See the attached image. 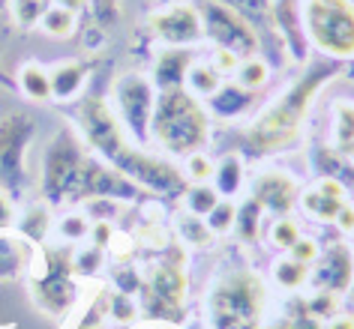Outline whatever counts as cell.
Masks as SVG:
<instances>
[{
    "label": "cell",
    "instance_id": "ac0fdd59",
    "mask_svg": "<svg viewBox=\"0 0 354 329\" xmlns=\"http://www.w3.org/2000/svg\"><path fill=\"white\" fill-rule=\"evenodd\" d=\"M192 66L189 48H165L156 60V84L162 90H174V87L187 84V72Z\"/></svg>",
    "mask_w": 354,
    "mask_h": 329
},
{
    "label": "cell",
    "instance_id": "7bdbcfd3",
    "mask_svg": "<svg viewBox=\"0 0 354 329\" xmlns=\"http://www.w3.org/2000/svg\"><path fill=\"white\" fill-rule=\"evenodd\" d=\"M291 255H295V261H300V263H313L315 257H318V246L313 243V239H297L295 243V248H291Z\"/></svg>",
    "mask_w": 354,
    "mask_h": 329
},
{
    "label": "cell",
    "instance_id": "9a60e30c",
    "mask_svg": "<svg viewBox=\"0 0 354 329\" xmlns=\"http://www.w3.org/2000/svg\"><path fill=\"white\" fill-rule=\"evenodd\" d=\"M255 201L261 203L264 210L277 212V216H286V212H291V207H295L297 201V186L291 177L279 174V171H270V174H261L259 180H255Z\"/></svg>",
    "mask_w": 354,
    "mask_h": 329
},
{
    "label": "cell",
    "instance_id": "5bb4252c",
    "mask_svg": "<svg viewBox=\"0 0 354 329\" xmlns=\"http://www.w3.org/2000/svg\"><path fill=\"white\" fill-rule=\"evenodd\" d=\"M313 281L318 290L324 293H342L351 288L354 281V255L348 246H333L327 248V255L318 261L315 272H313Z\"/></svg>",
    "mask_w": 354,
    "mask_h": 329
},
{
    "label": "cell",
    "instance_id": "cb8c5ba5",
    "mask_svg": "<svg viewBox=\"0 0 354 329\" xmlns=\"http://www.w3.org/2000/svg\"><path fill=\"white\" fill-rule=\"evenodd\" d=\"M187 84H189V90L198 93V96H214L219 90V72H216V66H189Z\"/></svg>",
    "mask_w": 354,
    "mask_h": 329
},
{
    "label": "cell",
    "instance_id": "681fc988",
    "mask_svg": "<svg viewBox=\"0 0 354 329\" xmlns=\"http://www.w3.org/2000/svg\"><path fill=\"white\" fill-rule=\"evenodd\" d=\"M10 219H12V201L10 195L0 189V225H10Z\"/></svg>",
    "mask_w": 354,
    "mask_h": 329
},
{
    "label": "cell",
    "instance_id": "8fae6325",
    "mask_svg": "<svg viewBox=\"0 0 354 329\" xmlns=\"http://www.w3.org/2000/svg\"><path fill=\"white\" fill-rule=\"evenodd\" d=\"M82 126H84V135L91 141V147L102 150L105 156L114 153L118 147H123L118 117H114V111L109 108V102L100 99V96H87L82 102Z\"/></svg>",
    "mask_w": 354,
    "mask_h": 329
},
{
    "label": "cell",
    "instance_id": "ba28073f",
    "mask_svg": "<svg viewBox=\"0 0 354 329\" xmlns=\"http://www.w3.org/2000/svg\"><path fill=\"white\" fill-rule=\"evenodd\" d=\"M114 102H118V111L127 129L136 135V141L147 138V126L150 117H153V87H150L147 78H141L138 72H127L118 78L114 84Z\"/></svg>",
    "mask_w": 354,
    "mask_h": 329
},
{
    "label": "cell",
    "instance_id": "ee69618b",
    "mask_svg": "<svg viewBox=\"0 0 354 329\" xmlns=\"http://www.w3.org/2000/svg\"><path fill=\"white\" fill-rule=\"evenodd\" d=\"M111 315L120 317V320H132V317H136V308H132V302H129L127 293H118V297L111 299Z\"/></svg>",
    "mask_w": 354,
    "mask_h": 329
},
{
    "label": "cell",
    "instance_id": "52a82bcc",
    "mask_svg": "<svg viewBox=\"0 0 354 329\" xmlns=\"http://www.w3.org/2000/svg\"><path fill=\"white\" fill-rule=\"evenodd\" d=\"M109 159L114 162V171H120L127 180L132 183H141L153 192H180L187 180L183 174L177 171L174 165L162 162V159H153V156H145L138 150H129V147H118L114 153H109Z\"/></svg>",
    "mask_w": 354,
    "mask_h": 329
},
{
    "label": "cell",
    "instance_id": "277c9868",
    "mask_svg": "<svg viewBox=\"0 0 354 329\" xmlns=\"http://www.w3.org/2000/svg\"><path fill=\"white\" fill-rule=\"evenodd\" d=\"M264 306V288L255 275L237 272L219 281L210 297V317L216 329H243L252 326Z\"/></svg>",
    "mask_w": 354,
    "mask_h": 329
},
{
    "label": "cell",
    "instance_id": "f907efd6",
    "mask_svg": "<svg viewBox=\"0 0 354 329\" xmlns=\"http://www.w3.org/2000/svg\"><path fill=\"white\" fill-rule=\"evenodd\" d=\"M291 329H324V326L318 323V317H313V315L306 311V315H300L295 323H291Z\"/></svg>",
    "mask_w": 354,
    "mask_h": 329
},
{
    "label": "cell",
    "instance_id": "b9f144b4",
    "mask_svg": "<svg viewBox=\"0 0 354 329\" xmlns=\"http://www.w3.org/2000/svg\"><path fill=\"white\" fill-rule=\"evenodd\" d=\"M105 311H109V302H105V297H102L96 306H91V311H84V320L78 323V329H100Z\"/></svg>",
    "mask_w": 354,
    "mask_h": 329
},
{
    "label": "cell",
    "instance_id": "6da1fadb",
    "mask_svg": "<svg viewBox=\"0 0 354 329\" xmlns=\"http://www.w3.org/2000/svg\"><path fill=\"white\" fill-rule=\"evenodd\" d=\"M336 69H330V66H318L313 72H306L277 105H270V108L261 114V120L250 129V144L255 150H261V153H270V150H282V147L295 144L300 123H304V114L315 99V90Z\"/></svg>",
    "mask_w": 354,
    "mask_h": 329
},
{
    "label": "cell",
    "instance_id": "ab89813d",
    "mask_svg": "<svg viewBox=\"0 0 354 329\" xmlns=\"http://www.w3.org/2000/svg\"><path fill=\"white\" fill-rule=\"evenodd\" d=\"M189 177H196V180H207V177H214V162H210L207 156H201V153H192L189 156Z\"/></svg>",
    "mask_w": 354,
    "mask_h": 329
},
{
    "label": "cell",
    "instance_id": "bcb514c9",
    "mask_svg": "<svg viewBox=\"0 0 354 329\" xmlns=\"http://www.w3.org/2000/svg\"><path fill=\"white\" fill-rule=\"evenodd\" d=\"M114 281H123V284H120V293H127V297H129V293L141 284V281H138V275L132 272V270H120V272H114Z\"/></svg>",
    "mask_w": 354,
    "mask_h": 329
},
{
    "label": "cell",
    "instance_id": "484cf974",
    "mask_svg": "<svg viewBox=\"0 0 354 329\" xmlns=\"http://www.w3.org/2000/svg\"><path fill=\"white\" fill-rule=\"evenodd\" d=\"M241 177H243L241 159H237V156L223 159V165L216 168V192H225V195L237 192V189H241Z\"/></svg>",
    "mask_w": 354,
    "mask_h": 329
},
{
    "label": "cell",
    "instance_id": "f5cc1de1",
    "mask_svg": "<svg viewBox=\"0 0 354 329\" xmlns=\"http://www.w3.org/2000/svg\"><path fill=\"white\" fill-rule=\"evenodd\" d=\"M327 329H354V315H342V317H333Z\"/></svg>",
    "mask_w": 354,
    "mask_h": 329
},
{
    "label": "cell",
    "instance_id": "816d5d0a",
    "mask_svg": "<svg viewBox=\"0 0 354 329\" xmlns=\"http://www.w3.org/2000/svg\"><path fill=\"white\" fill-rule=\"evenodd\" d=\"M336 221H339L342 230H354V210L351 207H342L339 216H336Z\"/></svg>",
    "mask_w": 354,
    "mask_h": 329
},
{
    "label": "cell",
    "instance_id": "7dc6e473",
    "mask_svg": "<svg viewBox=\"0 0 354 329\" xmlns=\"http://www.w3.org/2000/svg\"><path fill=\"white\" fill-rule=\"evenodd\" d=\"M84 48H102V28L100 24H87L84 28Z\"/></svg>",
    "mask_w": 354,
    "mask_h": 329
},
{
    "label": "cell",
    "instance_id": "e0dca14e",
    "mask_svg": "<svg viewBox=\"0 0 354 329\" xmlns=\"http://www.w3.org/2000/svg\"><path fill=\"white\" fill-rule=\"evenodd\" d=\"M273 12L279 19V30L286 37L291 54L297 60H306V33H304V21H300V3L297 0H279V3H273Z\"/></svg>",
    "mask_w": 354,
    "mask_h": 329
},
{
    "label": "cell",
    "instance_id": "4dcf8cb0",
    "mask_svg": "<svg viewBox=\"0 0 354 329\" xmlns=\"http://www.w3.org/2000/svg\"><path fill=\"white\" fill-rule=\"evenodd\" d=\"M234 221H237V234L243 239H255V234H259V221H261V203L252 198L243 210H237Z\"/></svg>",
    "mask_w": 354,
    "mask_h": 329
},
{
    "label": "cell",
    "instance_id": "c3c4849f",
    "mask_svg": "<svg viewBox=\"0 0 354 329\" xmlns=\"http://www.w3.org/2000/svg\"><path fill=\"white\" fill-rule=\"evenodd\" d=\"M214 66L216 69H237V57L232 54V51H225V48H216L214 51Z\"/></svg>",
    "mask_w": 354,
    "mask_h": 329
},
{
    "label": "cell",
    "instance_id": "8d00e7d4",
    "mask_svg": "<svg viewBox=\"0 0 354 329\" xmlns=\"http://www.w3.org/2000/svg\"><path fill=\"white\" fill-rule=\"evenodd\" d=\"M234 216H237V210L232 203H216V207L207 212V228L210 230H228L234 225Z\"/></svg>",
    "mask_w": 354,
    "mask_h": 329
},
{
    "label": "cell",
    "instance_id": "7c38bea8",
    "mask_svg": "<svg viewBox=\"0 0 354 329\" xmlns=\"http://www.w3.org/2000/svg\"><path fill=\"white\" fill-rule=\"evenodd\" d=\"M183 293H187L183 272L177 266H156L153 279L147 284V308L165 320H174L180 317Z\"/></svg>",
    "mask_w": 354,
    "mask_h": 329
},
{
    "label": "cell",
    "instance_id": "60d3db41",
    "mask_svg": "<svg viewBox=\"0 0 354 329\" xmlns=\"http://www.w3.org/2000/svg\"><path fill=\"white\" fill-rule=\"evenodd\" d=\"M102 263V252L100 248H87V252H82L75 257V270L78 272H96Z\"/></svg>",
    "mask_w": 354,
    "mask_h": 329
},
{
    "label": "cell",
    "instance_id": "836d02e7",
    "mask_svg": "<svg viewBox=\"0 0 354 329\" xmlns=\"http://www.w3.org/2000/svg\"><path fill=\"white\" fill-rule=\"evenodd\" d=\"M46 230H48V210H42V207H33L28 216L21 219V234L24 237H30V239H42L46 237Z\"/></svg>",
    "mask_w": 354,
    "mask_h": 329
},
{
    "label": "cell",
    "instance_id": "3957f363",
    "mask_svg": "<svg viewBox=\"0 0 354 329\" xmlns=\"http://www.w3.org/2000/svg\"><path fill=\"white\" fill-rule=\"evenodd\" d=\"M306 42L333 60L354 57V0H300Z\"/></svg>",
    "mask_w": 354,
    "mask_h": 329
},
{
    "label": "cell",
    "instance_id": "ffe728a7",
    "mask_svg": "<svg viewBox=\"0 0 354 329\" xmlns=\"http://www.w3.org/2000/svg\"><path fill=\"white\" fill-rule=\"evenodd\" d=\"M250 105H252V93L241 84L219 87V90L210 96V108H214V114L223 117V120H232V117H237V114H243Z\"/></svg>",
    "mask_w": 354,
    "mask_h": 329
},
{
    "label": "cell",
    "instance_id": "74e56055",
    "mask_svg": "<svg viewBox=\"0 0 354 329\" xmlns=\"http://www.w3.org/2000/svg\"><path fill=\"white\" fill-rule=\"evenodd\" d=\"M87 230H91V225H87L84 216H66L60 221V234L66 239H82V237H87Z\"/></svg>",
    "mask_w": 354,
    "mask_h": 329
},
{
    "label": "cell",
    "instance_id": "d6986e66",
    "mask_svg": "<svg viewBox=\"0 0 354 329\" xmlns=\"http://www.w3.org/2000/svg\"><path fill=\"white\" fill-rule=\"evenodd\" d=\"M48 78H51V96H57V99H73L87 84V66L78 63V60H66V63L55 66V72Z\"/></svg>",
    "mask_w": 354,
    "mask_h": 329
},
{
    "label": "cell",
    "instance_id": "83f0119b",
    "mask_svg": "<svg viewBox=\"0 0 354 329\" xmlns=\"http://www.w3.org/2000/svg\"><path fill=\"white\" fill-rule=\"evenodd\" d=\"M216 3H223L228 6V10H234V12H241L243 19H268V15L273 12V0H216Z\"/></svg>",
    "mask_w": 354,
    "mask_h": 329
},
{
    "label": "cell",
    "instance_id": "db71d44e",
    "mask_svg": "<svg viewBox=\"0 0 354 329\" xmlns=\"http://www.w3.org/2000/svg\"><path fill=\"white\" fill-rule=\"evenodd\" d=\"M57 3L66 6V10H73V12H78V10H82V6L87 3V0H57Z\"/></svg>",
    "mask_w": 354,
    "mask_h": 329
},
{
    "label": "cell",
    "instance_id": "e575fe53",
    "mask_svg": "<svg viewBox=\"0 0 354 329\" xmlns=\"http://www.w3.org/2000/svg\"><path fill=\"white\" fill-rule=\"evenodd\" d=\"M87 6H91L93 24H100V28H109V24H114L120 15L118 0H87Z\"/></svg>",
    "mask_w": 354,
    "mask_h": 329
},
{
    "label": "cell",
    "instance_id": "8992f818",
    "mask_svg": "<svg viewBox=\"0 0 354 329\" xmlns=\"http://www.w3.org/2000/svg\"><path fill=\"white\" fill-rule=\"evenodd\" d=\"M84 162L87 159L82 153V147H78L75 135L69 129H60L55 141H51V147L46 150V159H42V192L51 201L75 195V183Z\"/></svg>",
    "mask_w": 354,
    "mask_h": 329
},
{
    "label": "cell",
    "instance_id": "7402d4cb",
    "mask_svg": "<svg viewBox=\"0 0 354 329\" xmlns=\"http://www.w3.org/2000/svg\"><path fill=\"white\" fill-rule=\"evenodd\" d=\"M42 30L48 33V37H57V39H66V37H73L75 33V12L73 10H66V6H48L46 15H42Z\"/></svg>",
    "mask_w": 354,
    "mask_h": 329
},
{
    "label": "cell",
    "instance_id": "f6af8a7d",
    "mask_svg": "<svg viewBox=\"0 0 354 329\" xmlns=\"http://www.w3.org/2000/svg\"><path fill=\"white\" fill-rule=\"evenodd\" d=\"M111 237H114V230H111L109 221H96V225H93V243H96V248H105L111 243Z\"/></svg>",
    "mask_w": 354,
    "mask_h": 329
},
{
    "label": "cell",
    "instance_id": "2e32d148",
    "mask_svg": "<svg viewBox=\"0 0 354 329\" xmlns=\"http://www.w3.org/2000/svg\"><path fill=\"white\" fill-rule=\"evenodd\" d=\"M304 207H306L309 216H315L322 221H333L339 216V210L345 207V186L339 180L324 177L315 189H309L304 195Z\"/></svg>",
    "mask_w": 354,
    "mask_h": 329
},
{
    "label": "cell",
    "instance_id": "5b68a950",
    "mask_svg": "<svg viewBox=\"0 0 354 329\" xmlns=\"http://www.w3.org/2000/svg\"><path fill=\"white\" fill-rule=\"evenodd\" d=\"M198 15H201V28L216 42V48L232 51L234 57H252L259 51V33H255L252 21L243 19L241 12L228 10L216 0H201Z\"/></svg>",
    "mask_w": 354,
    "mask_h": 329
},
{
    "label": "cell",
    "instance_id": "d6a6232c",
    "mask_svg": "<svg viewBox=\"0 0 354 329\" xmlns=\"http://www.w3.org/2000/svg\"><path fill=\"white\" fill-rule=\"evenodd\" d=\"M48 10V0H12V12H15V21L30 28V24L42 21V15Z\"/></svg>",
    "mask_w": 354,
    "mask_h": 329
},
{
    "label": "cell",
    "instance_id": "603a6c76",
    "mask_svg": "<svg viewBox=\"0 0 354 329\" xmlns=\"http://www.w3.org/2000/svg\"><path fill=\"white\" fill-rule=\"evenodd\" d=\"M19 81H21V90L28 93L30 99H37V102L51 99V78L46 75V69H42V66L28 63V66L21 69Z\"/></svg>",
    "mask_w": 354,
    "mask_h": 329
},
{
    "label": "cell",
    "instance_id": "1f68e13d",
    "mask_svg": "<svg viewBox=\"0 0 354 329\" xmlns=\"http://www.w3.org/2000/svg\"><path fill=\"white\" fill-rule=\"evenodd\" d=\"M270 69L264 60H255V57H246V63L237 69V78H241V87H246V90H255V87H261L264 81H268Z\"/></svg>",
    "mask_w": 354,
    "mask_h": 329
},
{
    "label": "cell",
    "instance_id": "f35d334b",
    "mask_svg": "<svg viewBox=\"0 0 354 329\" xmlns=\"http://www.w3.org/2000/svg\"><path fill=\"white\" fill-rule=\"evenodd\" d=\"M333 311H336V293L318 290V297L309 302V315L313 317H327V315H333Z\"/></svg>",
    "mask_w": 354,
    "mask_h": 329
},
{
    "label": "cell",
    "instance_id": "11a10c76",
    "mask_svg": "<svg viewBox=\"0 0 354 329\" xmlns=\"http://www.w3.org/2000/svg\"><path fill=\"white\" fill-rule=\"evenodd\" d=\"M243 329H255V326H243Z\"/></svg>",
    "mask_w": 354,
    "mask_h": 329
},
{
    "label": "cell",
    "instance_id": "9c48e42d",
    "mask_svg": "<svg viewBox=\"0 0 354 329\" xmlns=\"http://www.w3.org/2000/svg\"><path fill=\"white\" fill-rule=\"evenodd\" d=\"M33 138V120L28 114H6L0 117V180H15L24 168V150Z\"/></svg>",
    "mask_w": 354,
    "mask_h": 329
},
{
    "label": "cell",
    "instance_id": "44dd1931",
    "mask_svg": "<svg viewBox=\"0 0 354 329\" xmlns=\"http://www.w3.org/2000/svg\"><path fill=\"white\" fill-rule=\"evenodd\" d=\"M30 261V252L21 239L0 237V281H12L24 272V266Z\"/></svg>",
    "mask_w": 354,
    "mask_h": 329
},
{
    "label": "cell",
    "instance_id": "d590c367",
    "mask_svg": "<svg viewBox=\"0 0 354 329\" xmlns=\"http://www.w3.org/2000/svg\"><path fill=\"white\" fill-rule=\"evenodd\" d=\"M270 239H273V246H279V248H295V243L300 239V230L291 219H279L270 230Z\"/></svg>",
    "mask_w": 354,
    "mask_h": 329
},
{
    "label": "cell",
    "instance_id": "d4e9b609",
    "mask_svg": "<svg viewBox=\"0 0 354 329\" xmlns=\"http://www.w3.org/2000/svg\"><path fill=\"white\" fill-rule=\"evenodd\" d=\"M306 275H309V266L295 261V257H288V261H279L277 266H273V279H277L282 288H288V290L300 288V284L306 281Z\"/></svg>",
    "mask_w": 354,
    "mask_h": 329
},
{
    "label": "cell",
    "instance_id": "4fadbf2b",
    "mask_svg": "<svg viewBox=\"0 0 354 329\" xmlns=\"http://www.w3.org/2000/svg\"><path fill=\"white\" fill-rule=\"evenodd\" d=\"M33 293L42 311L48 315H66L75 299V284L69 279V266H57L55 261L48 263V272L33 281Z\"/></svg>",
    "mask_w": 354,
    "mask_h": 329
},
{
    "label": "cell",
    "instance_id": "30bf717a",
    "mask_svg": "<svg viewBox=\"0 0 354 329\" xmlns=\"http://www.w3.org/2000/svg\"><path fill=\"white\" fill-rule=\"evenodd\" d=\"M150 28L168 46H189V42H198L205 37L198 6H192V3H171L165 10L153 12Z\"/></svg>",
    "mask_w": 354,
    "mask_h": 329
},
{
    "label": "cell",
    "instance_id": "4316f807",
    "mask_svg": "<svg viewBox=\"0 0 354 329\" xmlns=\"http://www.w3.org/2000/svg\"><path fill=\"white\" fill-rule=\"evenodd\" d=\"M177 228H180V234H183V239H187L189 246H207L210 243V234H214V230L207 228V221H201V216H196V212H189V216H180Z\"/></svg>",
    "mask_w": 354,
    "mask_h": 329
},
{
    "label": "cell",
    "instance_id": "7a4b0ae2",
    "mask_svg": "<svg viewBox=\"0 0 354 329\" xmlns=\"http://www.w3.org/2000/svg\"><path fill=\"white\" fill-rule=\"evenodd\" d=\"M153 138L165 150L177 156H192L198 147L207 144V114L201 111L196 96H189L183 87L174 90H162V96L153 105Z\"/></svg>",
    "mask_w": 354,
    "mask_h": 329
},
{
    "label": "cell",
    "instance_id": "f1b7e54d",
    "mask_svg": "<svg viewBox=\"0 0 354 329\" xmlns=\"http://www.w3.org/2000/svg\"><path fill=\"white\" fill-rule=\"evenodd\" d=\"M216 203H219L216 189H210V186H192V189H187V207L196 216H207Z\"/></svg>",
    "mask_w": 354,
    "mask_h": 329
},
{
    "label": "cell",
    "instance_id": "f546056e",
    "mask_svg": "<svg viewBox=\"0 0 354 329\" xmlns=\"http://www.w3.org/2000/svg\"><path fill=\"white\" fill-rule=\"evenodd\" d=\"M336 141H339V150L345 153H354V108L351 105H339L336 108Z\"/></svg>",
    "mask_w": 354,
    "mask_h": 329
}]
</instances>
